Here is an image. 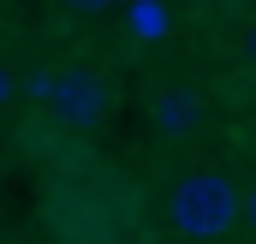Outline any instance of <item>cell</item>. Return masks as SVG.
I'll use <instances>...</instances> for the list:
<instances>
[{
	"mask_svg": "<svg viewBox=\"0 0 256 244\" xmlns=\"http://www.w3.org/2000/svg\"><path fill=\"white\" fill-rule=\"evenodd\" d=\"M36 96H54V120L60 125H96L108 108V84L90 72H66V78H36Z\"/></svg>",
	"mask_w": 256,
	"mask_h": 244,
	"instance_id": "7a4b0ae2",
	"label": "cell"
},
{
	"mask_svg": "<svg viewBox=\"0 0 256 244\" xmlns=\"http://www.w3.org/2000/svg\"><path fill=\"white\" fill-rule=\"evenodd\" d=\"M78 12H102V6H114V0H72Z\"/></svg>",
	"mask_w": 256,
	"mask_h": 244,
	"instance_id": "8992f818",
	"label": "cell"
},
{
	"mask_svg": "<svg viewBox=\"0 0 256 244\" xmlns=\"http://www.w3.org/2000/svg\"><path fill=\"white\" fill-rule=\"evenodd\" d=\"M155 131H167V137H185V131H196V120H202V102H196L191 90H167V96H155Z\"/></svg>",
	"mask_w": 256,
	"mask_h": 244,
	"instance_id": "3957f363",
	"label": "cell"
},
{
	"mask_svg": "<svg viewBox=\"0 0 256 244\" xmlns=\"http://www.w3.org/2000/svg\"><path fill=\"white\" fill-rule=\"evenodd\" d=\"M244 226H256V190L244 196Z\"/></svg>",
	"mask_w": 256,
	"mask_h": 244,
	"instance_id": "52a82bcc",
	"label": "cell"
},
{
	"mask_svg": "<svg viewBox=\"0 0 256 244\" xmlns=\"http://www.w3.org/2000/svg\"><path fill=\"white\" fill-rule=\"evenodd\" d=\"M137 30H143V36H167V12H155V6H137Z\"/></svg>",
	"mask_w": 256,
	"mask_h": 244,
	"instance_id": "277c9868",
	"label": "cell"
},
{
	"mask_svg": "<svg viewBox=\"0 0 256 244\" xmlns=\"http://www.w3.org/2000/svg\"><path fill=\"white\" fill-rule=\"evenodd\" d=\"M6 96H12V78H6V72H0V102H6Z\"/></svg>",
	"mask_w": 256,
	"mask_h": 244,
	"instance_id": "ba28073f",
	"label": "cell"
},
{
	"mask_svg": "<svg viewBox=\"0 0 256 244\" xmlns=\"http://www.w3.org/2000/svg\"><path fill=\"white\" fill-rule=\"evenodd\" d=\"M167 220H173V232H185V238H226L238 220H244V196L232 190L226 173H191V179H179V190L167 196Z\"/></svg>",
	"mask_w": 256,
	"mask_h": 244,
	"instance_id": "6da1fadb",
	"label": "cell"
},
{
	"mask_svg": "<svg viewBox=\"0 0 256 244\" xmlns=\"http://www.w3.org/2000/svg\"><path fill=\"white\" fill-rule=\"evenodd\" d=\"M244 60H250V72H256V24H250V36H244Z\"/></svg>",
	"mask_w": 256,
	"mask_h": 244,
	"instance_id": "5b68a950",
	"label": "cell"
}]
</instances>
